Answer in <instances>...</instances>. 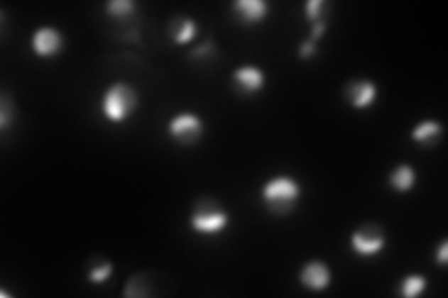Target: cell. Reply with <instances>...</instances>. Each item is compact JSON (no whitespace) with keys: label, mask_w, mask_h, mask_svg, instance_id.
Returning <instances> with one entry per match:
<instances>
[{"label":"cell","mask_w":448,"mask_h":298,"mask_svg":"<svg viewBox=\"0 0 448 298\" xmlns=\"http://www.w3.org/2000/svg\"><path fill=\"white\" fill-rule=\"evenodd\" d=\"M331 268L323 261H308L299 272V282L310 291H323L331 285Z\"/></svg>","instance_id":"ba28073f"},{"label":"cell","mask_w":448,"mask_h":298,"mask_svg":"<svg viewBox=\"0 0 448 298\" xmlns=\"http://www.w3.org/2000/svg\"><path fill=\"white\" fill-rule=\"evenodd\" d=\"M8 123H10V103H8L6 97H2V104H0V127L4 129Z\"/></svg>","instance_id":"d6986e66"},{"label":"cell","mask_w":448,"mask_h":298,"mask_svg":"<svg viewBox=\"0 0 448 298\" xmlns=\"http://www.w3.org/2000/svg\"><path fill=\"white\" fill-rule=\"evenodd\" d=\"M327 2L323 0H308L305 4V11H307V19L317 23V21H325V13H327Z\"/></svg>","instance_id":"e0dca14e"},{"label":"cell","mask_w":448,"mask_h":298,"mask_svg":"<svg viewBox=\"0 0 448 298\" xmlns=\"http://www.w3.org/2000/svg\"><path fill=\"white\" fill-rule=\"evenodd\" d=\"M170 34L176 43H189L197 35V23L189 17L180 15L170 23Z\"/></svg>","instance_id":"4fadbf2b"},{"label":"cell","mask_w":448,"mask_h":298,"mask_svg":"<svg viewBox=\"0 0 448 298\" xmlns=\"http://www.w3.org/2000/svg\"><path fill=\"white\" fill-rule=\"evenodd\" d=\"M168 133L182 145L197 144L202 133H204V123L197 114L182 112V114H176L168 121Z\"/></svg>","instance_id":"5b68a950"},{"label":"cell","mask_w":448,"mask_h":298,"mask_svg":"<svg viewBox=\"0 0 448 298\" xmlns=\"http://www.w3.org/2000/svg\"><path fill=\"white\" fill-rule=\"evenodd\" d=\"M105 10L112 15V17H127L136 10V4L131 0H111L106 2Z\"/></svg>","instance_id":"2e32d148"},{"label":"cell","mask_w":448,"mask_h":298,"mask_svg":"<svg viewBox=\"0 0 448 298\" xmlns=\"http://www.w3.org/2000/svg\"><path fill=\"white\" fill-rule=\"evenodd\" d=\"M441 133H443V127L437 121L433 119H424L417 125L411 133V138L417 142V144L424 145V148H432L433 144H437V140L441 138Z\"/></svg>","instance_id":"8fae6325"},{"label":"cell","mask_w":448,"mask_h":298,"mask_svg":"<svg viewBox=\"0 0 448 298\" xmlns=\"http://www.w3.org/2000/svg\"><path fill=\"white\" fill-rule=\"evenodd\" d=\"M234 10L245 23H260L267 17L269 4L266 0H237L234 2Z\"/></svg>","instance_id":"30bf717a"},{"label":"cell","mask_w":448,"mask_h":298,"mask_svg":"<svg viewBox=\"0 0 448 298\" xmlns=\"http://www.w3.org/2000/svg\"><path fill=\"white\" fill-rule=\"evenodd\" d=\"M387 244L385 231L379 224L366 222L359 226L351 235V248L353 252L361 255V258H372L378 255Z\"/></svg>","instance_id":"277c9868"},{"label":"cell","mask_w":448,"mask_h":298,"mask_svg":"<svg viewBox=\"0 0 448 298\" xmlns=\"http://www.w3.org/2000/svg\"><path fill=\"white\" fill-rule=\"evenodd\" d=\"M447 261H448V241L444 238L443 243H441V246H439V250H437V263L444 265Z\"/></svg>","instance_id":"44dd1931"},{"label":"cell","mask_w":448,"mask_h":298,"mask_svg":"<svg viewBox=\"0 0 448 298\" xmlns=\"http://www.w3.org/2000/svg\"><path fill=\"white\" fill-rule=\"evenodd\" d=\"M344 97H346V101L351 104L353 109H370L376 103V99H378V86L368 79L351 80L344 88Z\"/></svg>","instance_id":"52a82bcc"},{"label":"cell","mask_w":448,"mask_h":298,"mask_svg":"<svg viewBox=\"0 0 448 298\" xmlns=\"http://www.w3.org/2000/svg\"><path fill=\"white\" fill-rule=\"evenodd\" d=\"M325 28H327V23H325V21H317V23H312V30H310V40L316 41L319 35H323Z\"/></svg>","instance_id":"ffe728a7"},{"label":"cell","mask_w":448,"mask_h":298,"mask_svg":"<svg viewBox=\"0 0 448 298\" xmlns=\"http://www.w3.org/2000/svg\"><path fill=\"white\" fill-rule=\"evenodd\" d=\"M426 289V278L420 274H409L400 282V294L405 298H415L424 293Z\"/></svg>","instance_id":"5bb4252c"},{"label":"cell","mask_w":448,"mask_h":298,"mask_svg":"<svg viewBox=\"0 0 448 298\" xmlns=\"http://www.w3.org/2000/svg\"><path fill=\"white\" fill-rule=\"evenodd\" d=\"M112 274V265L103 258H94L88 265V280L92 283H103Z\"/></svg>","instance_id":"9a60e30c"},{"label":"cell","mask_w":448,"mask_h":298,"mask_svg":"<svg viewBox=\"0 0 448 298\" xmlns=\"http://www.w3.org/2000/svg\"><path fill=\"white\" fill-rule=\"evenodd\" d=\"M228 220H230V216H228L226 209L222 207L217 199L200 198L192 207L189 222H191V228L197 233L215 235L226 229Z\"/></svg>","instance_id":"3957f363"},{"label":"cell","mask_w":448,"mask_h":298,"mask_svg":"<svg viewBox=\"0 0 448 298\" xmlns=\"http://www.w3.org/2000/svg\"><path fill=\"white\" fill-rule=\"evenodd\" d=\"M314 55H316V41L307 40L299 45V56H301V58H310V56Z\"/></svg>","instance_id":"ac0fdd59"},{"label":"cell","mask_w":448,"mask_h":298,"mask_svg":"<svg viewBox=\"0 0 448 298\" xmlns=\"http://www.w3.org/2000/svg\"><path fill=\"white\" fill-rule=\"evenodd\" d=\"M415 181H417V174L415 170L409 166V164H398L396 168H393V172L388 174V183L394 190L398 192H408L415 187Z\"/></svg>","instance_id":"7c38bea8"},{"label":"cell","mask_w":448,"mask_h":298,"mask_svg":"<svg viewBox=\"0 0 448 298\" xmlns=\"http://www.w3.org/2000/svg\"><path fill=\"white\" fill-rule=\"evenodd\" d=\"M31 45L38 56L49 58V56L58 55L64 47V35L55 26H40L34 30L31 38Z\"/></svg>","instance_id":"8992f818"},{"label":"cell","mask_w":448,"mask_h":298,"mask_svg":"<svg viewBox=\"0 0 448 298\" xmlns=\"http://www.w3.org/2000/svg\"><path fill=\"white\" fill-rule=\"evenodd\" d=\"M234 86L239 94L254 95L266 86V74L256 65H241L232 74Z\"/></svg>","instance_id":"9c48e42d"},{"label":"cell","mask_w":448,"mask_h":298,"mask_svg":"<svg viewBox=\"0 0 448 298\" xmlns=\"http://www.w3.org/2000/svg\"><path fill=\"white\" fill-rule=\"evenodd\" d=\"M301 198V184L290 175H275L267 179L262 189V199L266 207L275 214L292 213Z\"/></svg>","instance_id":"6da1fadb"},{"label":"cell","mask_w":448,"mask_h":298,"mask_svg":"<svg viewBox=\"0 0 448 298\" xmlns=\"http://www.w3.org/2000/svg\"><path fill=\"white\" fill-rule=\"evenodd\" d=\"M138 94L127 82H114L101 97V112L112 123H121L136 110Z\"/></svg>","instance_id":"7a4b0ae2"}]
</instances>
